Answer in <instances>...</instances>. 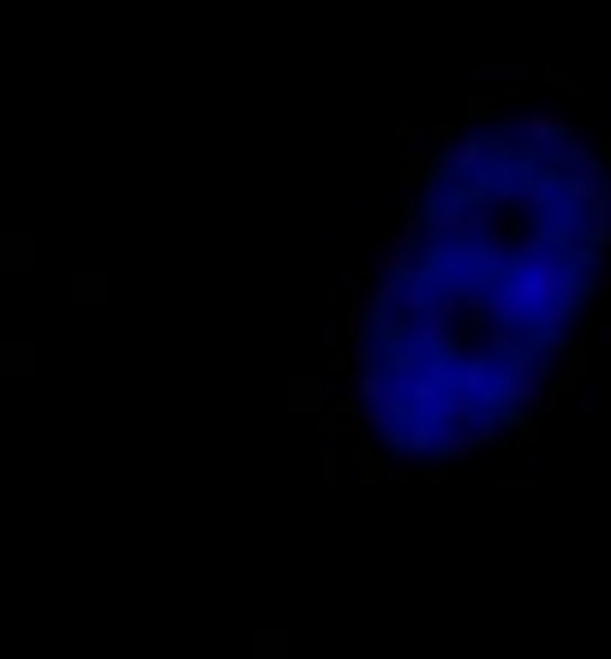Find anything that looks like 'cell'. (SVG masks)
Instances as JSON below:
<instances>
[{"instance_id":"2","label":"cell","mask_w":611,"mask_h":659,"mask_svg":"<svg viewBox=\"0 0 611 659\" xmlns=\"http://www.w3.org/2000/svg\"><path fill=\"white\" fill-rule=\"evenodd\" d=\"M72 300H78V306H102V300H108V276H102V270H78V276H72Z\"/></svg>"},{"instance_id":"1","label":"cell","mask_w":611,"mask_h":659,"mask_svg":"<svg viewBox=\"0 0 611 659\" xmlns=\"http://www.w3.org/2000/svg\"><path fill=\"white\" fill-rule=\"evenodd\" d=\"M0 264H6V270H30V264H36V240H30V234H6V240H0Z\"/></svg>"},{"instance_id":"5","label":"cell","mask_w":611,"mask_h":659,"mask_svg":"<svg viewBox=\"0 0 611 659\" xmlns=\"http://www.w3.org/2000/svg\"><path fill=\"white\" fill-rule=\"evenodd\" d=\"M288 654V648H282V636H276V630H264V636H258V648H252V659H282Z\"/></svg>"},{"instance_id":"4","label":"cell","mask_w":611,"mask_h":659,"mask_svg":"<svg viewBox=\"0 0 611 659\" xmlns=\"http://www.w3.org/2000/svg\"><path fill=\"white\" fill-rule=\"evenodd\" d=\"M30 354H36V348H30V342H6V348H0V372H18V378H24V372H30V366H36V360H30Z\"/></svg>"},{"instance_id":"3","label":"cell","mask_w":611,"mask_h":659,"mask_svg":"<svg viewBox=\"0 0 611 659\" xmlns=\"http://www.w3.org/2000/svg\"><path fill=\"white\" fill-rule=\"evenodd\" d=\"M288 396H294V402H288L294 414H318V408H324V384H318V378H294Z\"/></svg>"}]
</instances>
